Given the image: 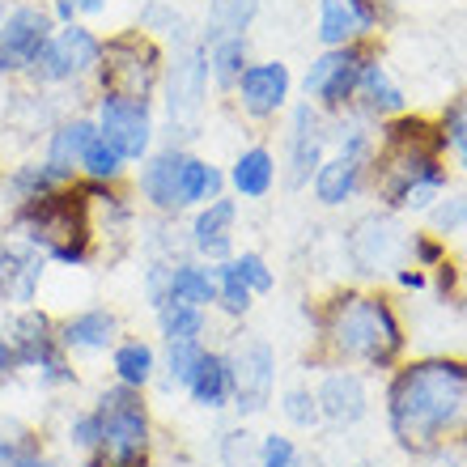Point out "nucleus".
<instances>
[{
	"instance_id": "a211bd4d",
	"label": "nucleus",
	"mask_w": 467,
	"mask_h": 467,
	"mask_svg": "<svg viewBox=\"0 0 467 467\" xmlns=\"http://www.w3.org/2000/svg\"><path fill=\"white\" fill-rule=\"evenodd\" d=\"M327 149V119L315 102H297L289 111V187H306L315 179Z\"/></svg>"
},
{
	"instance_id": "c756f323",
	"label": "nucleus",
	"mask_w": 467,
	"mask_h": 467,
	"mask_svg": "<svg viewBox=\"0 0 467 467\" xmlns=\"http://www.w3.org/2000/svg\"><path fill=\"white\" fill-rule=\"evenodd\" d=\"M217 196H225V174L209 158L183 153V166H179V213H192Z\"/></svg>"
},
{
	"instance_id": "58836bf2",
	"label": "nucleus",
	"mask_w": 467,
	"mask_h": 467,
	"mask_svg": "<svg viewBox=\"0 0 467 467\" xmlns=\"http://www.w3.org/2000/svg\"><path fill=\"white\" fill-rule=\"evenodd\" d=\"M430 225L438 238H451V234H463L467 230V192H451L446 187L438 204L430 209Z\"/></svg>"
},
{
	"instance_id": "c03bdc74",
	"label": "nucleus",
	"mask_w": 467,
	"mask_h": 467,
	"mask_svg": "<svg viewBox=\"0 0 467 467\" xmlns=\"http://www.w3.org/2000/svg\"><path fill=\"white\" fill-rule=\"evenodd\" d=\"M99 433H102V425H99L94 404L81 408V412L68 420V446H73V451H81V455H94V451H99Z\"/></svg>"
},
{
	"instance_id": "f8f14e48",
	"label": "nucleus",
	"mask_w": 467,
	"mask_h": 467,
	"mask_svg": "<svg viewBox=\"0 0 467 467\" xmlns=\"http://www.w3.org/2000/svg\"><path fill=\"white\" fill-rule=\"evenodd\" d=\"M222 353L230 361L238 417H259L276 395V353H272V345L255 332H234L230 348H222Z\"/></svg>"
},
{
	"instance_id": "4be33fe9",
	"label": "nucleus",
	"mask_w": 467,
	"mask_h": 467,
	"mask_svg": "<svg viewBox=\"0 0 467 467\" xmlns=\"http://www.w3.org/2000/svg\"><path fill=\"white\" fill-rule=\"evenodd\" d=\"M315 400H319V412L323 420H332L340 430L357 425V420L369 412V387L366 379L348 366H336L323 374V382L315 387Z\"/></svg>"
},
{
	"instance_id": "6e6d98bb",
	"label": "nucleus",
	"mask_w": 467,
	"mask_h": 467,
	"mask_svg": "<svg viewBox=\"0 0 467 467\" xmlns=\"http://www.w3.org/2000/svg\"><path fill=\"white\" fill-rule=\"evenodd\" d=\"M81 467H102V463H99V459H94V455H86V463H81Z\"/></svg>"
},
{
	"instance_id": "412c9836",
	"label": "nucleus",
	"mask_w": 467,
	"mask_h": 467,
	"mask_svg": "<svg viewBox=\"0 0 467 467\" xmlns=\"http://www.w3.org/2000/svg\"><path fill=\"white\" fill-rule=\"evenodd\" d=\"M43 272H47V259L38 255V251L5 238V246H0V306H9V310L35 306Z\"/></svg>"
},
{
	"instance_id": "c85d7f7f",
	"label": "nucleus",
	"mask_w": 467,
	"mask_h": 467,
	"mask_svg": "<svg viewBox=\"0 0 467 467\" xmlns=\"http://www.w3.org/2000/svg\"><path fill=\"white\" fill-rule=\"evenodd\" d=\"M166 302H187V306L213 310V306H217V268H213V264H204V259H196V255L174 259Z\"/></svg>"
},
{
	"instance_id": "c9c22d12",
	"label": "nucleus",
	"mask_w": 467,
	"mask_h": 467,
	"mask_svg": "<svg viewBox=\"0 0 467 467\" xmlns=\"http://www.w3.org/2000/svg\"><path fill=\"white\" fill-rule=\"evenodd\" d=\"M204 348H209L204 340H166L161 361H158V379L166 382V391H183L187 379L196 374Z\"/></svg>"
},
{
	"instance_id": "72a5a7b5",
	"label": "nucleus",
	"mask_w": 467,
	"mask_h": 467,
	"mask_svg": "<svg viewBox=\"0 0 467 467\" xmlns=\"http://www.w3.org/2000/svg\"><path fill=\"white\" fill-rule=\"evenodd\" d=\"M153 323H158L161 345L166 340H204L209 336V310L187 306V302H161L153 310Z\"/></svg>"
},
{
	"instance_id": "39448f33",
	"label": "nucleus",
	"mask_w": 467,
	"mask_h": 467,
	"mask_svg": "<svg viewBox=\"0 0 467 467\" xmlns=\"http://www.w3.org/2000/svg\"><path fill=\"white\" fill-rule=\"evenodd\" d=\"M99 412V459L102 467H149L153 463V417H149L145 391L119 387L111 382L107 391L94 400Z\"/></svg>"
},
{
	"instance_id": "cd10ccee",
	"label": "nucleus",
	"mask_w": 467,
	"mask_h": 467,
	"mask_svg": "<svg viewBox=\"0 0 467 467\" xmlns=\"http://www.w3.org/2000/svg\"><path fill=\"white\" fill-rule=\"evenodd\" d=\"M187 400L204 412H222L234 404V379H230V361H225L222 348H204L196 374L187 379Z\"/></svg>"
},
{
	"instance_id": "f03ea898",
	"label": "nucleus",
	"mask_w": 467,
	"mask_h": 467,
	"mask_svg": "<svg viewBox=\"0 0 467 467\" xmlns=\"http://www.w3.org/2000/svg\"><path fill=\"white\" fill-rule=\"evenodd\" d=\"M366 183H374L379 200L391 213H430L451 187L446 136L438 119L404 111L379 123V145L369 158Z\"/></svg>"
},
{
	"instance_id": "a19ab883",
	"label": "nucleus",
	"mask_w": 467,
	"mask_h": 467,
	"mask_svg": "<svg viewBox=\"0 0 467 467\" xmlns=\"http://www.w3.org/2000/svg\"><path fill=\"white\" fill-rule=\"evenodd\" d=\"M281 412H285V420H289L294 430H315V425L323 420L319 400H315L310 387H289V391L281 395Z\"/></svg>"
},
{
	"instance_id": "a878e982",
	"label": "nucleus",
	"mask_w": 467,
	"mask_h": 467,
	"mask_svg": "<svg viewBox=\"0 0 467 467\" xmlns=\"http://www.w3.org/2000/svg\"><path fill=\"white\" fill-rule=\"evenodd\" d=\"M111 379L119 382V387H132V391H145V387H153L158 382V345L153 340H145V336H119L115 340L111 353Z\"/></svg>"
},
{
	"instance_id": "603ef678",
	"label": "nucleus",
	"mask_w": 467,
	"mask_h": 467,
	"mask_svg": "<svg viewBox=\"0 0 467 467\" xmlns=\"http://www.w3.org/2000/svg\"><path fill=\"white\" fill-rule=\"evenodd\" d=\"M17 374V366H13V348H9V340H5V332H0V387Z\"/></svg>"
},
{
	"instance_id": "f3484780",
	"label": "nucleus",
	"mask_w": 467,
	"mask_h": 467,
	"mask_svg": "<svg viewBox=\"0 0 467 467\" xmlns=\"http://www.w3.org/2000/svg\"><path fill=\"white\" fill-rule=\"evenodd\" d=\"M183 153L187 149L179 145H161L136 166L132 187L153 217H179V166H183Z\"/></svg>"
},
{
	"instance_id": "79ce46f5",
	"label": "nucleus",
	"mask_w": 467,
	"mask_h": 467,
	"mask_svg": "<svg viewBox=\"0 0 467 467\" xmlns=\"http://www.w3.org/2000/svg\"><path fill=\"white\" fill-rule=\"evenodd\" d=\"M438 128H442V136H446V149L455 153L459 166L467 171V94H459V99L446 107Z\"/></svg>"
},
{
	"instance_id": "4c0bfd02",
	"label": "nucleus",
	"mask_w": 467,
	"mask_h": 467,
	"mask_svg": "<svg viewBox=\"0 0 467 467\" xmlns=\"http://www.w3.org/2000/svg\"><path fill=\"white\" fill-rule=\"evenodd\" d=\"M213 268H217V310H222L225 319H246V310H251L255 294H251V285L243 281V272H238L234 255L222 259V264H213Z\"/></svg>"
},
{
	"instance_id": "f257e3e1",
	"label": "nucleus",
	"mask_w": 467,
	"mask_h": 467,
	"mask_svg": "<svg viewBox=\"0 0 467 467\" xmlns=\"http://www.w3.org/2000/svg\"><path fill=\"white\" fill-rule=\"evenodd\" d=\"M382 404L387 430L408 455L467 446V361L438 353L395 366Z\"/></svg>"
},
{
	"instance_id": "aec40b11",
	"label": "nucleus",
	"mask_w": 467,
	"mask_h": 467,
	"mask_svg": "<svg viewBox=\"0 0 467 467\" xmlns=\"http://www.w3.org/2000/svg\"><path fill=\"white\" fill-rule=\"evenodd\" d=\"M99 136V123L86 111H68L64 119L51 123V132L43 136V161L51 166V174L60 183H77V166H81V153L86 145Z\"/></svg>"
},
{
	"instance_id": "a18cd8bd",
	"label": "nucleus",
	"mask_w": 467,
	"mask_h": 467,
	"mask_svg": "<svg viewBox=\"0 0 467 467\" xmlns=\"http://www.w3.org/2000/svg\"><path fill=\"white\" fill-rule=\"evenodd\" d=\"M259 467H302V455H297L294 438L264 433V438H259Z\"/></svg>"
},
{
	"instance_id": "de8ad7c7",
	"label": "nucleus",
	"mask_w": 467,
	"mask_h": 467,
	"mask_svg": "<svg viewBox=\"0 0 467 467\" xmlns=\"http://www.w3.org/2000/svg\"><path fill=\"white\" fill-rule=\"evenodd\" d=\"M140 289H145L149 310H158L166 302V289H171V259H145L140 268Z\"/></svg>"
},
{
	"instance_id": "49530a36",
	"label": "nucleus",
	"mask_w": 467,
	"mask_h": 467,
	"mask_svg": "<svg viewBox=\"0 0 467 467\" xmlns=\"http://www.w3.org/2000/svg\"><path fill=\"white\" fill-rule=\"evenodd\" d=\"M30 446H38L35 433L22 430V425H13L9 417H0V467H13Z\"/></svg>"
},
{
	"instance_id": "0eeeda50",
	"label": "nucleus",
	"mask_w": 467,
	"mask_h": 467,
	"mask_svg": "<svg viewBox=\"0 0 467 467\" xmlns=\"http://www.w3.org/2000/svg\"><path fill=\"white\" fill-rule=\"evenodd\" d=\"M166 73V47L145 30H119V35L102 38V60L94 73V94H123V99H145L153 102Z\"/></svg>"
},
{
	"instance_id": "2f4dec72",
	"label": "nucleus",
	"mask_w": 467,
	"mask_h": 467,
	"mask_svg": "<svg viewBox=\"0 0 467 467\" xmlns=\"http://www.w3.org/2000/svg\"><path fill=\"white\" fill-rule=\"evenodd\" d=\"M136 30H145V35L158 38V43H174V47H183V43L196 38L192 35V22L174 9L171 0H145V5H140V17H136Z\"/></svg>"
},
{
	"instance_id": "1a4fd4ad",
	"label": "nucleus",
	"mask_w": 467,
	"mask_h": 467,
	"mask_svg": "<svg viewBox=\"0 0 467 467\" xmlns=\"http://www.w3.org/2000/svg\"><path fill=\"white\" fill-rule=\"evenodd\" d=\"M99 60H102V35H94L86 22L56 26L26 86H38V89H77V86H86V81H94V73H99Z\"/></svg>"
},
{
	"instance_id": "13d9d810",
	"label": "nucleus",
	"mask_w": 467,
	"mask_h": 467,
	"mask_svg": "<svg viewBox=\"0 0 467 467\" xmlns=\"http://www.w3.org/2000/svg\"><path fill=\"white\" fill-rule=\"evenodd\" d=\"M374 5H379V0H374Z\"/></svg>"
},
{
	"instance_id": "bf43d9fd",
	"label": "nucleus",
	"mask_w": 467,
	"mask_h": 467,
	"mask_svg": "<svg viewBox=\"0 0 467 467\" xmlns=\"http://www.w3.org/2000/svg\"><path fill=\"white\" fill-rule=\"evenodd\" d=\"M209 5H213V0H209Z\"/></svg>"
},
{
	"instance_id": "6ab92c4d",
	"label": "nucleus",
	"mask_w": 467,
	"mask_h": 467,
	"mask_svg": "<svg viewBox=\"0 0 467 467\" xmlns=\"http://www.w3.org/2000/svg\"><path fill=\"white\" fill-rule=\"evenodd\" d=\"M60 345L73 357H94V353H111L115 340L123 336V323L111 306H81L73 315L56 319Z\"/></svg>"
},
{
	"instance_id": "2eb2a0df",
	"label": "nucleus",
	"mask_w": 467,
	"mask_h": 467,
	"mask_svg": "<svg viewBox=\"0 0 467 467\" xmlns=\"http://www.w3.org/2000/svg\"><path fill=\"white\" fill-rule=\"evenodd\" d=\"M289 94H294V73L285 60H251L230 89L234 107L246 119H276L289 107Z\"/></svg>"
},
{
	"instance_id": "7ed1b4c3",
	"label": "nucleus",
	"mask_w": 467,
	"mask_h": 467,
	"mask_svg": "<svg viewBox=\"0 0 467 467\" xmlns=\"http://www.w3.org/2000/svg\"><path fill=\"white\" fill-rule=\"evenodd\" d=\"M319 340L332 361L340 366H366V369H395L408 348L400 310L387 294L369 289H345L327 297L315 315Z\"/></svg>"
},
{
	"instance_id": "bb28decb",
	"label": "nucleus",
	"mask_w": 467,
	"mask_h": 467,
	"mask_svg": "<svg viewBox=\"0 0 467 467\" xmlns=\"http://www.w3.org/2000/svg\"><path fill=\"white\" fill-rule=\"evenodd\" d=\"M225 187L234 200H264L276 187V153L268 145H246L225 171Z\"/></svg>"
},
{
	"instance_id": "9d476101",
	"label": "nucleus",
	"mask_w": 467,
	"mask_h": 467,
	"mask_svg": "<svg viewBox=\"0 0 467 467\" xmlns=\"http://www.w3.org/2000/svg\"><path fill=\"white\" fill-rule=\"evenodd\" d=\"M89 115L99 123V136L128 166H140L158 149V107L153 102L123 99V94H94Z\"/></svg>"
},
{
	"instance_id": "f704fd0d",
	"label": "nucleus",
	"mask_w": 467,
	"mask_h": 467,
	"mask_svg": "<svg viewBox=\"0 0 467 467\" xmlns=\"http://www.w3.org/2000/svg\"><path fill=\"white\" fill-rule=\"evenodd\" d=\"M259 13V0H213L209 5V22L200 30V43H213V38L225 35H246L251 22Z\"/></svg>"
},
{
	"instance_id": "5701e85b",
	"label": "nucleus",
	"mask_w": 467,
	"mask_h": 467,
	"mask_svg": "<svg viewBox=\"0 0 467 467\" xmlns=\"http://www.w3.org/2000/svg\"><path fill=\"white\" fill-rule=\"evenodd\" d=\"M353 111L369 123H387L408 111V94L400 89V81L387 73V64H382L379 56H369V60L361 64V77H357V89H353Z\"/></svg>"
},
{
	"instance_id": "ddd939ff",
	"label": "nucleus",
	"mask_w": 467,
	"mask_h": 467,
	"mask_svg": "<svg viewBox=\"0 0 467 467\" xmlns=\"http://www.w3.org/2000/svg\"><path fill=\"white\" fill-rule=\"evenodd\" d=\"M408 243H412V234L400 225V217L391 209L366 213L348 230V259H353V268L361 276H387V272L408 264Z\"/></svg>"
},
{
	"instance_id": "9b49d317",
	"label": "nucleus",
	"mask_w": 467,
	"mask_h": 467,
	"mask_svg": "<svg viewBox=\"0 0 467 467\" xmlns=\"http://www.w3.org/2000/svg\"><path fill=\"white\" fill-rule=\"evenodd\" d=\"M51 30H56V22H51L47 5L13 0L0 17V81H30Z\"/></svg>"
},
{
	"instance_id": "864d4df0",
	"label": "nucleus",
	"mask_w": 467,
	"mask_h": 467,
	"mask_svg": "<svg viewBox=\"0 0 467 467\" xmlns=\"http://www.w3.org/2000/svg\"><path fill=\"white\" fill-rule=\"evenodd\" d=\"M115 0H77V17L86 22V17H99V13H107Z\"/></svg>"
},
{
	"instance_id": "3c124183",
	"label": "nucleus",
	"mask_w": 467,
	"mask_h": 467,
	"mask_svg": "<svg viewBox=\"0 0 467 467\" xmlns=\"http://www.w3.org/2000/svg\"><path fill=\"white\" fill-rule=\"evenodd\" d=\"M13 467H60V463H56V459H51L47 451H43V442H38V446H30V451H26V455L17 459Z\"/></svg>"
},
{
	"instance_id": "5fc2aeb1",
	"label": "nucleus",
	"mask_w": 467,
	"mask_h": 467,
	"mask_svg": "<svg viewBox=\"0 0 467 467\" xmlns=\"http://www.w3.org/2000/svg\"><path fill=\"white\" fill-rule=\"evenodd\" d=\"M433 459H438V467H459V463H455V459L446 455V451H442V455H433Z\"/></svg>"
},
{
	"instance_id": "423d86ee",
	"label": "nucleus",
	"mask_w": 467,
	"mask_h": 467,
	"mask_svg": "<svg viewBox=\"0 0 467 467\" xmlns=\"http://www.w3.org/2000/svg\"><path fill=\"white\" fill-rule=\"evenodd\" d=\"M5 340L13 348V366L17 374H30L38 387L60 391V387H77V366L73 353L60 345L56 319L43 306H22L5 315Z\"/></svg>"
},
{
	"instance_id": "09e8293b",
	"label": "nucleus",
	"mask_w": 467,
	"mask_h": 467,
	"mask_svg": "<svg viewBox=\"0 0 467 467\" xmlns=\"http://www.w3.org/2000/svg\"><path fill=\"white\" fill-rule=\"evenodd\" d=\"M408 255H412V264H417V268L433 272L438 264H446V238H438V234H412Z\"/></svg>"
},
{
	"instance_id": "7c9ffc66",
	"label": "nucleus",
	"mask_w": 467,
	"mask_h": 467,
	"mask_svg": "<svg viewBox=\"0 0 467 467\" xmlns=\"http://www.w3.org/2000/svg\"><path fill=\"white\" fill-rule=\"evenodd\" d=\"M204 56H209V77L213 86L230 94L234 81L243 77V68L251 64V38L246 35H225V38H213V43H200Z\"/></svg>"
},
{
	"instance_id": "ea45409f",
	"label": "nucleus",
	"mask_w": 467,
	"mask_h": 467,
	"mask_svg": "<svg viewBox=\"0 0 467 467\" xmlns=\"http://www.w3.org/2000/svg\"><path fill=\"white\" fill-rule=\"evenodd\" d=\"M222 467H259V438L246 425L222 433Z\"/></svg>"
},
{
	"instance_id": "473e14b6",
	"label": "nucleus",
	"mask_w": 467,
	"mask_h": 467,
	"mask_svg": "<svg viewBox=\"0 0 467 467\" xmlns=\"http://www.w3.org/2000/svg\"><path fill=\"white\" fill-rule=\"evenodd\" d=\"M56 187H64V183L51 174V166L43 158H26V161H17V166L5 174L9 204H30V200H43V196H51Z\"/></svg>"
},
{
	"instance_id": "6e6552de",
	"label": "nucleus",
	"mask_w": 467,
	"mask_h": 467,
	"mask_svg": "<svg viewBox=\"0 0 467 467\" xmlns=\"http://www.w3.org/2000/svg\"><path fill=\"white\" fill-rule=\"evenodd\" d=\"M209 56L200 47V38L183 43V47L166 51V73H161V111L171 123V136L179 132L174 145L183 149V140L200 136V123H204V107H209Z\"/></svg>"
},
{
	"instance_id": "393cba45",
	"label": "nucleus",
	"mask_w": 467,
	"mask_h": 467,
	"mask_svg": "<svg viewBox=\"0 0 467 467\" xmlns=\"http://www.w3.org/2000/svg\"><path fill=\"white\" fill-rule=\"evenodd\" d=\"M366 174H369V161L348 158V153H332V158L319 161V171L310 179L315 200H319L323 209H340V204H348L366 187Z\"/></svg>"
},
{
	"instance_id": "b1692460",
	"label": "nucleus",
	"mask_w": 467,
	"mask_h": 467,
	"mask_svg": "<svg viewBox=\"0 0 467 467\" xmlns=\"http://www.w3.org/2000/svg\"><path fill=\"white\" fill-rule=\"evenodd\" d=\"M379 5L374 0H323L319 5V38L323 47H345L374 35Z\"/></svg>"
},
{
	"instance_id": "8fccbe9b",
	"label": "nucleus",
	"mask_w": 467,
	"mask_h": 467,
	"mask_svg": "<svg viewBox=\"0 0 467 467\" xmlns=\"http://www.w3.org/2000/svg\"><path fill=\"white\" fill-rule=\"evenodd\" d=\"M391 276L404 285V289H425V285H430V272L417 268V264H404V268H395Z\"/></svg>"
},
{
	"instance_id": "4468645a",
	"label": "nucleus",
	"mask_w": 467,
	"mask_h": 467,
	"mask_svg": "<svg viewBox=\"0 0 467 467\" xmlns=\"http://www.w3.org/2000/svg\"><path fill=\"white\" fill-rule=\"evenodd\" d=\"M366 60H369V51L361 43L327 47L306 68V77H302L306 102H315L323 115H345L353 107V89H357V77H361V64Z\"/></svg>"
},
{
	"instance_id": "4d7b16f0",
	"label": "nucleus",
	"mask_w": 467,
	"mask_h": 467,
	"mask_svg": "<svg viewBox=\"0 0 467 467\" xmlns=\"http://www.w3.org/2000/svg\"><path fill=\"white\" fill-rule=\"evenodd\" d=\"M9 5H13V0H0V13H5V9H9Z\"/></svg>"
},
{
	"instance_id": "37998d69",
	"label": "nucleus",
	"mask_w": 467,
	"mask_h": 467,
	"mask_svg": "<svg viewBox=\"0 0 467 467\" xmlns=\"http://www.w3.org/2000/svg\"><path fill=\"white\" fill-rule=\"evenodd\" d=\"M234 264H238V272H243V281L251 285V294L264 297L276 289V272L268 268V259L259 255V251H243V255H234Z\"/></svg>"
},
{
	"instance_id": "20e7f679",
	"label": "nucleus",
	"mask_w": 467,
	"mask_h": 467,
	"mask_svg": "<svg viewBox=\"0 0 467 467\" xmlns=\"http://www.w3.org/2000/svg\"><path fill=\"white\" fill-rule=\"evenodd\" d=\"M5 238L38 251L47 264L86 268L89 259L99 255V230H94V204H89L81 179L56 187L43 200L13 204L9 234Z\"/></svg>"
},
{
	"instance_id": "e433bc0d",
	"label": "nucleus",
	"mask_w": 467,
	"mask_h": 467,
	"mask_svg": "<svg viewBox=\"0 0 467 467\" xmlns=\"http://www.w3.org/2000/svg\"><path fill=\"white\" fill-rule=\"evenodd\" d=\"M128 161L115 153L102 136H94L81 153V166H77V179H89V183H128Z\"/></svg>"
},
{
	"instance_id": "dca6fc26",
	"label": "nucleus",
	"mask_w": 467,
	"mask_h": 467,
	"mask_svg": "<svg viewBox=\"0 0 467 467\" xmlns=\"http://www.w3.org/2000/svg\"><path fill=\"white\" fill-rule=\"evenodd\" d=\"M234 234H238V200L234 196H217L209 204L192 209L187 222V246L192 255L204 264H222L234 255Z\"/></svg>"
}]
</instances>
